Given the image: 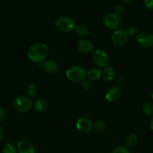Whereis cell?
I'll return each instance as SVG.
<instances>
[{"instance_id": "obj_7", "label": "cell", "mask_w": 153, "mask_h": 153, "mask_svg": "<svg viewBox=\"0 0 153 153\" xmlns=\"http://www.w3.org/2000/svg\"><path fill=\"white\" fill-rule=\"evenodd\" d=\"M128 39V35L127 34V31L121 28L114 31L111 36L112 43L116 46H124L127 42Z\"/></svg>"}, {"instance_id": "obj_27", "label": "cell", "mask_w": 153, "mask_h": 153, "mask_svg": "<svg viewBox=\"0 0 153 153\" xmlns=\"http://www.w3.org/2000/svg\"><path fill=\"white\" fill-rule=\"evenodd\" d=\"M143 4L148 10H153V0H145Z\"/></svg>"}, {"instance_id": "obj_26", "label": "cell", "mask_w": 153, "mask_h": 153, "mask_svg": "<svg viewBox=\"0 0 153 153\" xmlns=\"http://www.w3.org/2000/svg\"><path fill=\"white\" fill-rule=\"evenodd\" d=\"M112 153H130V151L126 146H120L116 148Z\"/></svg>"}, {"instance_id": "obj_30", "label": "cell", "mask_w": 153, "mask_h": 153, "mask_svg": "<svg viewBox=\"0 0 153 153\" xmlns=\"http://www.w3.org/2000/svg\"><path fill=\"white\" fill-rule=\"evenodd\" d=\"M2 137H3V129L2 128V127L0 126V140L2 138Z\"/></svg>"}, {"instance_id": "obj_4", "label": "cell", "mask_w": 153, "mask_h": 153, "mask_svg": "<svg viewBox=\"0 0 153 153\" xmlns=\"http://www.w3.org/2000/svg\"><path fill=\"white\" fill-rule=\"evenodd\" d=\"M56 27L60 32L68 33L74 29L75 22L70 16H60L56 22Z\"/></svg>"}, {"instance_id": "obj_5", "label": "cell", "mask_w": 153, "mask_h": 153, "mask_svg": "<svg viewBox=\"0 0 153 153\" xmlns=\"http://www.w3.org/2000/svg\"><path fill=\"white\" fill-rule=\"evenodd\" d=\"M92 58L94 64L98 67H106L110 64V58L105 51L98 49L93 52Z\"/></svg>"}, {"instance_id": "obj_10", "label": "cell", "mask_w": 153, "mask_h": 153, "mask_svg": "<svg viewBox=\"0 0 153 153\" xmlns=\"http://www.w3.org/2000/svg\"><path fill=\"white\" fill-rule=\"evenodd\" d=\"M121 89L118 87H111L106 91L105 98L108 102H115L122 97Z\"/></svg>"}, {"instance_id": "obj_28", "label": "cell", "mask_w": 153, "mask_h": 153, "mask_svg": "<svg viewBox=\"0 0 153 153\" xmlns=\"http://www.w3.org/2000/svg\"><path fill=\"white\" fill-rule=\"evenodd\" d=\"M4 117H5V111L3 109V108L0 106V122H2L4 120Z\"/></svg>"}, {"instance_id": "obj_19", "label": "cell", "mask_w": 153, "mask_h": 153, "mask_svg": "<svg viewBox=\"0 0 153 153\" xmlns=\"http://www.w3.org/2000/svg\"><path fill=\"white\" fill-rule=\"evenodd\" d=\"M142 111L147 117L153 116V105L150 102H147L142 106Z\"/></svg>"}, {"instance_id": "obj_13", "label": "cell", "mask_w": 153, "mask_h": 153, "mask_svg": "<svg viewBox=\"0 0 153 153\" xmlns=\"http://www.w3.org/2000/svg\"><path fill=\"white\" fill-rule=\"evenodd\" d=\"M76 48L80 52L87 54L91 52L93 50V44L88 40L82 39L80 40L76 43Z\"/></svg>"}, {"instance_id": "obj_20", "label": "cell", "mask_w": 153, "mask_h": 153, "mask_svg": "<svg viewBox=\"0 0 153 153\" xmlns=\"http://www.w3.org/2000/svg\"><path fill=\"white\" fill-rule=\"evenodd\" d=\"M26 92L29 97H34L38 93V87L34 84H30L28 86V88H27Z\"/></svg>"}, {"instance_id": "obj_33", "label": "cell", "mask_w": 153, "mask_h": 153, "mask_svg": "<svg viewBox=\"0 0 153 153\" xmlns=\"http://www.w3.org/2000/svg\"><path fill=\"white\" fill-rule=\"evenodd\" d=\"M152 100H153V91H152Z\"/></svg>"}, {"instance_id": "obj_17", "label": "cell", "mask_w": 153, "mask_h": 153, "mask_svg": "<svg viewBox=\"0 0 153 153\" xmlns=\"http://www.w3.org/2000/svg\"><path fill=\"white\" fill-rule=\"evenodd\" d=\"M74 31L76 35L81 37H85L89 34V30L87 28L86 25H83V24H79L76 26H75Z\"/></svg>"}, {"instance_id": "obj_32", "label": "cell", "mask_w": 153, "mask_h": 153, "mask_svg": "<svg viewBox=\"0 0 153 153\" xmlns=\"http://www.w3.org/2000/svg\"><path fill=\"white\" fill-rule=\"evenodd\" d=\"M123 2H124V3H129V2H131V1H123Z\"/></svg>"}, {"instance_id": "obj_15", "label": "cell", "mask_w": 153, "mask_h": 153, "mask_svg": "<svg viewBox=\"0 0 153 153\" xmlns=\"http://www.w3.org/2000/svg\"><path fill=\"white\" fill-rule=\"evenodd\" d=\"M116 75L115 70L112 67H105L104 71L102 72V78L106 82H110L114 79Z\"/></svg>"}, {"instance_id": "obj_1", "label": "cell", "mask_w": 153, "mask_h": 153, "mask_svg": "<svg viewBox=\"0 0 153 153\" xmlns=\"http://www.w3.org/2000/svg\"><path fill=\"white\" fill-rule=\"evenodd\" d=\"M49 54V48L44 43H36L28 50V58L34 63H43Z\"/></svg>"}, {"instance_id": "obj_6", "label": "cell", "mask_w": 153, "mask_h": 153, "mask_svg": "<svg viewBox=\"0 0 153 153\" xmlns=\"http://www.w3.org/2000/svg\"><path fill=\"white\" fill-rule=\"evenodd\" d=\"M104 24L109 29L116 31L120 29V27L122 25V19L121 16L114 13H110L104 17Z\"/></svg>"}, {"instance_id": "obj_12", "label": "cell", "mask_w": 153, "mask_h": 153, "mask_svg": "<svg viewBox=\"0 0 153 153\" xmlns=\"http://www.w3.org/2000/svg\"><path fill=\"white\" fill-rule=\"evenodd\" d=\"M41 70H44L45 72L50 74H54V73H57L58 70V64L55 62V61H52V60H48V61H44L43 63L39 65Z\"/></svg>"}, {"instance_id": "obj_16", "label": "cell", "mask_w": 153, "mask_h": 153, "mask_svg": "<svg viewBox=\"0 0 153 153\" xmlns=\"http://www.w3.org/2000/svg\"><path fill=\"white\" fill-rule=\"evenodd\" d=\"M48 103L44 99H38L34 103V110L38 112H44L47 109Z\"/></svg>"}, {"instance_id": "obj_11", "label": "cell", "mask_w": 153, "mask_h": 153, "mask_svg": "<svg viewBox=\"0 0 153 153\" xmlns=\"http://www.w3.org/2000/svg\"><path fill=\"white\" fill-rule=\"evenodd\" d=\"M17 151L19 153H34L33 143L28 140H22L17 143Z\"/></svg>"}, {"instance_id": "obj_9", "label": "cell", "mask_w": 153, "mask_h": 153, "mask_svg": "<svg viewBox=\"0 0 153 153\" xmlns=\"http://www.w3.org/2000/svg\"><path fill=\"white\" fill-rule=\"evenodd\" d=\"M76 128L82 133H88L92 129V123L88 118L81 117L76 121Z\"/></svg>"}, {"instance_id": "obj_29", "label": "cell", "mask_w": 153, "mask_h": 153, "mask_svg": "<svg viewBox=\"0 0 153 153\" xmlns=\"http://www.w3.org/2000/svg\"><path fill=\"white\" fill-rule=\"evenodd\" d=\"M116 83H117V85H118V88H119L120 86H122V85L124 84V79H123V78H119V79L117 80Z\"/></svg>"}, {"instance_id": "obj_31", "label": "cell", "mask_w": 153, "mask_h": 153, "mask_svg": "<svg viewBox=\"0 0 153 153\" xmlns=\"http://www.w3.org/2000/svg\"><path fill=\"white\" fill-rule=\"evenodd\" d=\"M150 128H151V129L153 131V117L152 119L151 122H150Z\"/></svg>"}, {"instance_id": "obj_2", "label": "cell", "mask_w": 153, "mask_h": 153, "mask_svg": "<svg viewBox=\"0 0 153 153\" xmlns=\"http://www.w3.org/2000/svg\"><path fill=\"white\" fill-rule=\"evenodd\" d=\"M87 72L82 67L74 65L69 67L66 71V76L69 80L75 82H81L86 79Z\"/></svg>"}, {"instance_id": "obj_25", "label": "cell", "mask_w": 153, "mask_h": 153, "mask_svg": "<svg viewBox=\"0 0 153 153\" xmlns=\"http://www.w3.org/2000/svg\"><path fill=\"white\" fill-rule=\"evenodd\" d=\"M80 86L83 90H85V91H88V90H89L90 88H91L92 84L89 80H88V79H84L83 81L81 82Z\"/></svg>"}, {"instance_id": "obj_21", "label": "cell", "mask_w": 153, "mask_h": 153, "mask_svg": "<svg viewBox=\"0 0 153 153\" xmlns=\"http://www.w3.org/2000/svg\"><path fill=\"white\" fill-rule=\"evenodd\" d=\"M2 153H16V149L11 143H6L3 146L2 149Z\"/></svg>"}, {"instance_id": "obj_22", "label": "cell", "mask_w": 153, "mask_h": 153, "mask_svg": "<svg viewBox=\"0 0 153 153\" xmlns=\"http://www.w3.org/2000/svg\"><path fill=\"white\" fill-rule=\"evenodd\" d=\"M92 127L96 131H101L105 128V123L101 120H97L92 124Z\"/></svg>"}, {"instance_id": "obj_24", "label": "cell", "mask_w": 153, "mask_h": 153, "mask_svg": "<svg viewBox=\"0 0 153 153\" xmlns=\"http://www.w3.org/2000/svg\"><path fill=\"white\" fill-rule=\"evenodd\" d=\"M124 12V7L122 4H117L114 7V13L121 16Z\"/></svg>"}, {"instance_id": "obj_8", "label": "cell", "mask_w": 153, "mask_h": 153, "mask_svg": "<svg viewBox=\"0 0 153 153\" xmlns=\"http://www.w3.org/2000/svg\"><path fill=\"white\" fill-rule=\"evenodd\" d=\"M136 42L140 46L148 48L153 46V34L148 31H142L136 37Z\"/></svg>"}, {"instance_id": "obj_3", "label": "cell", "mask_w": 153, "mask_h": 153, "mask_svg": "<svg viewBox=\"0 0 153 153\" xmlns=\"http://www.w3.org/2000/svg\"><path fill=\"white\" fill-rule=\"evenodd\" d=\"M14 108L20 113H26L32 107V102L30 98L26 96H18L12 102Z\"/></svg>"}, {"instance_id": "obj_18", "label": "cell", "mask_w": 153, "mask_h": 153, "mask_svg": "<svg viewBox=\"0 0 153 153\" xmlns=\"http://www.w3.org/2000/svg\"><path fill=\"white\" fill-rule=\"evenodd\" d=\"M137 136L134 134H131L126 136L125 138H124V143L126 146H128V147H131V146H135V145L137 143Z\"/></svg>"}, {"instance_id": "obj_14", "label": "cell", "mask_w": 153, "mask_h": 153, "mask_svg": "<svg viewBox=\"0 0 153 153\" xmlns=\"http://www.w3.org/2000/svg\"><path fill=\"white\" fill-rule=\"evenodd\" d=\"M102 76V71L98 67H92L86 73V76L89 81L98 80Z\"/></svg>"}, {"instance_id": "obj_23", "label": "cell", "mask_w": 153, "mask_h": 153, "mask_svg": "<svg viewBox=\"0 0 153 153\" xmlns=\"http://www.w3.org/2000/svg\"><path fill=\"white\" fill-rule=\"evenodd\" d=\"M127 34L128 35V37H135V36H137V34H139V29H138L135 26H130L128 28L127 31Z\"/></svg>"}]
</instances>
